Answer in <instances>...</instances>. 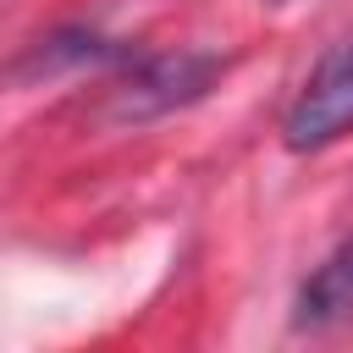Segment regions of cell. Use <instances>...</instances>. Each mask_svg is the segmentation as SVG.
Wrapping results in <instances>:
<instances>
[{"mask_svg":"<svg viewBox=\"0 0 353 353\" xmlns=\"http://www.w3.org/2000/svg\"><path fill=\"white\" fill-rule=\"evenodd\" d=\"M215 77H221V55H210V50H160V55H143V61H132V72L116 83L110 116H116V121L165 116V110H176V105L204 99Z\"/></svg>","mask_w":353,"mask_h":353,"instance_id":"obj_2","label":"cell"},{"mask_svg":"<svg viewBox=\"0 0 353 353\" xmlns=\"http://www.w3.org/2000/svg\"><path fill=\"white\" fill-rule=\"evenodd\" d=\"M347 132H353V33H342L292 94L281 116V143L292 154H314L342 143Z\"/></svg>","mask_w":353,"mask_h":353,"instance_id":"obj_1","label":"cell"},{"mask_svg":"<svg viewBox=\"0 0 353 353\" xmlns=\"http://www.w3.org/2000/svg\"><path fill=\"white\" fill-rule=\"evenodd\" d=\"M347 314H353V243H342L336 254H325L309 270V281L298 287V303H292V325L298 331H325Z\"/></svg>","mask_w":353,"mask_h":353,"instance_id":"obj_3","label":"cell"}]
</instances>
